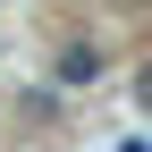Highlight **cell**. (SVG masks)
<instances>
[{"mask_svg":"<svg viewBox=\"0 0 152 152\" xmlns=\"http://www.w3.org/2000/svg\"><path fill=\"white\" fill-rule=\"evenodd\" d=\"M51 76H59V85H93V76H102V51L93 42H68L59 59H51Z\"/></svg>","mask_w":152,"mask_h":152,"instance_id":"1","label":"cell"},{"mask_svg":"<svg viewBox=\"0 0 152 152\" xmlns=\"http://www.w3.org/2000/svg\"><path fill=\"white\" fill-rule=\"evenodd\" d=\"M135 102H144V110H152V59H144V68H135Z\"/></svg>","mask_w":152,"mask_h":152,"instance_id":"2","label":"cell"},{"mask_svg":"<svg viewBox=\"0 0 152 152\" xmlns=\"http://www.w3.org/2000/svg\"><path fill=\"white\" fill-rule=\"evenodd\" d=\"M110 152H152V144H144V135H118V144H110Z\"/></svg>","mask_w":152,"mask_h":152,"instance_id":"3","label":"cell"}]
</instances>
